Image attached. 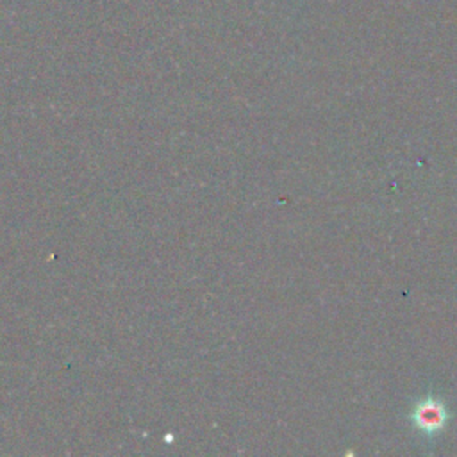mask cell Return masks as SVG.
<instances>
[{"label": "cell", "mask_w": 457, "mask_h": 457, "mask_svg": "<svg viewBox=\"0 0 457 457\" xmlns=\"http://www.w3.org/2000/svg\"><path fill=\"white\" fill-rule=\"evenodd\" d=\"M448 418L450 414L446 405L432 395L418 400L411 411V421L414 428L428 437L439 434L446 427Z\"/></svg>", "instance_id": "cell-1"}]
</instances>
